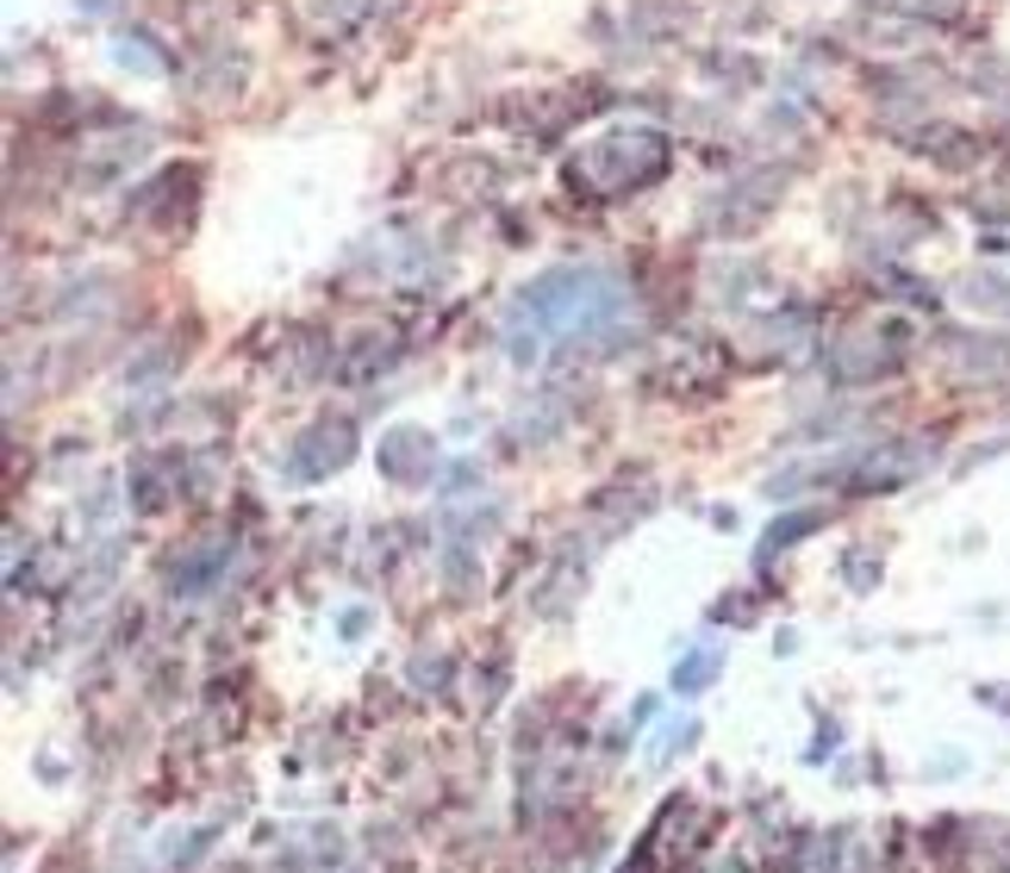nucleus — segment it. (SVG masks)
<instances>
[{
  "mask_svg": "<svg viewBox=\"0 0 1010 873\" xmlns=\"http://www.w3.org/2000/svg\"><path fill=\"white\" fill-rule=\"evenodd\" d=\"M711 667H717V662H711V655H693V662L680 667V693H699V681H705Z\"/></svg>",
  "mask_w": 1010,
  "mask_h": 873,
  "instance_id": "1",
  "label": "nucleus"
}]
</instances>
